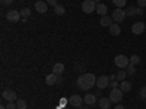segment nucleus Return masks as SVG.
I'll return each instance as SVG.
<instances>
[{"mask_svg":"<svg viewBox=\"0 0 146 109\" xmlns=\"http://www.w3.org/2000/svg\"><path fill=\"white\" fill-rule=\"evenodd\" d=\"M95 84H96V77L92 73H83L78 79V86L80 90H89Z\"/></svg>","mask_w":146,"mask_h":109,"instance_id":"nucleus-1","label":"nucleus"},{"mask_svg":"<svg viewBox=\"0 0 146 109\" xmlns=\"http://www.w3.org/2000/svg\"><path fill=\"white\" fill-rule=\"evenodd\" d=\"M114 64L118 67V68H126L129 64H130V58L129 57H126V55H123V54H118V55H115V58H114Z\"/></svg>","mask_w":146,"mask_h":109,"instance_id":"nucleus-2","label":"nucleus"},{"mask_svg":"<svg viewBox=\"0 0 146 109\" xmlns=\"http://www.w3.org/2000/svg\"><path fill=\"white\" fill-rule=\"evenodd\" d=\"M110 100L111 102H121V99H123V90H121L120 87H117V89H111L110 90Z\"/></svg>","mask_w":146,"mask_h":109,"instance_id":"nucleus-3","label":"nucleus"},{"mask_svg":"<svg viewBox=\"0 0 146 109\" xmlns=\"http://www.w3.org/2000/svg\"><path fill=\"white\" fill-rule=\"evenodd\" d=\"M82 10L85 12V13H92L94 10H96V3L94 2V0H83L82 3Z\"/></svg>","mask_w":146,"mask_h":109,"instance_id":"nucleus-4","label":"nucleus"},{"mask_svg":"<svg viewBox=\"0 0 146 109\" xmlns=\"http://www.w3.org/2000/svg\"><path fill=\"white\" fill-rule=\"evenodd\" d=\"M124 19H126V12L123 9H115L114 13H113V20L115 23H121Z\"/></svg>","mask_w":146,"mask_h":109,"instance_id":"nucleus-5","label":"nucleus"},{"mask_svg":"<svg viewBox=\"0 0 146 109\" xmlns=\"http://www.w3.org/2000/svg\"><path fill=\"white\" fill-rule=\"evenodd\" d=\"M2 96H3V99L7 100V102H13V100L18 99L16 92H15V90H12V89H6V90H3Z\"/></svg>","mask_w":146,"mask_h":109,"instance_id":"nucleus-6","label":"nucleus"},{"mask_svg":"<svg viewBox=\"0 0 146 109\" xmlns=\"http://www.w3.org/2000/svg\"><path fill=\"white\" fill-rule=\"evenodd\" d=\"M108 84H110V77L108 76H100V77H96V86H98L100 90L105 89Z\"/></svg>","mask_w":146,"mask_h":109,"instance_id":"nucleus-7","label":"nucleus"},{"mask_svg":"<svg viewBox=\"0 0 146 109\" xmlns=\"http://www.w3.org/2000/svg\"><path fill=\"white\" fill-rule=\"evenodd\" d=\"M145 23L143 22H135L131 25V32L135 33V35H140V33H143L145 32Z\"/></svg>","mask_w":146,"mask_h":109,"instance_id":"nucleus-8","label":"nucleus"},{"mask_svg":"<svg viewBox=\"0 0 146 109\" xmlns=\"http://www.w3.org/2000/svg\"><path fill=\"white\" fill-rule=\"evenodd\" d=\"M69 103L72 106H75V108H80L82 103H83V98H80L79 95H72L69 98Z\"/></svg>","mask_w":146,"mask_h":109,"instance_id":"nucleus-9","label":"nucleus"},{"mask_svg":"<svg viewBox=\"0 0 146 109\" xmlns=\"http://www.w3.org/2000/svg\"><path fill=\"white\" fill-rule=\"evenodd\" d=\"M6 19L9 22H18L21 19V12L19 10H9L6 13Z\"/></svg>","mask_w":146,"mask_h":109,"instance_id":"nucleus-10","label":"nucleus"},{"mask_svg":"<svg viewBox=\"0 0 146 109\" xmlns=\"http://www.w3.org/2000/svg\"><path fill=\"white\" fill-rule=\"evenodd\" d=\"M35 10L38 12V13H45L47 12V7H48V5H47V2H42V0H38V2L35 3Z\"/></svg>","mask_w":146,"mask_h":109,"instance_id":"nucleus-11","label":"nucleus"},{"mask_svg":"<svg viewBox=\"0 0 146 109\" xmlns=\"http://www.w3.org/2000/svg\"><path fill=\"white\" fill-rule=\"evenodd\" d=\"M83 102L86 103V105H89V106H92V105H95V103H96V96H95V95H92V93L85 95Z\"/></svg>","mask_w":146,"mask_h":109,"instance_id":"nucleus-12","label":"nucleus"},{"mask_svg":"<svg viewBox=\"0 0 146 109\" xmlns=\"http://www.w3.org/2000/svg\"><path fill=\"white\" fill-rule=\"evenodd\" d=\"M108 29H110V33H111V35H114V36H118V35L121 33L120 25H118V23H115V22H113V25L110 26Z\"/></svg>","mask_w":146,"mask_h":109,"instance_id":"nucleus-13","label":"nucleus"},{"mask_svg":"<svg viewBox=\"0 0 146 109\" xmlns=\"http://www.w3.org/2000/svg\"><path fill=\"white\" fill-rule=\"evenodd\" d=\"M113 16H102L101 18V26H107V28H110V26H111L113 25Z\"/></svg>","mask_w":146,"mask_h":109,"instance_id":"nucleus-14","label":"nucleus"},{"mask_svg":"<svg viewBox=\"0 0 146 109\" xmlns=\"http://www.w3.org/2000/svg\"><path fill=\"white\" fill-rule=\"evenodd\" d=\"M98 105H100L101 109H108L110 105H111V100H110V98H101L98 100Z\"/></svg>","mask_w":146,"mask_h":109,"instance_id":"nucleus-15","label":"nucleus"},{"mask_svg":"<svg viewBox=\"0 0 146 109\" xmlns=\"http://www.w3.org/2000/svg\"><path fill=\"white\" fill-rule=\"evenodd\" d=\"M57 81H58V79H57V74H54V73H51V74H48V76L45 77V83L48 84V86L56 84Z\"/></svg>","mask_w":146,"mask_h":109,"instance_id":"nucleus-16","label":"nucleus"},{"mask_svg":"<svg viewBox=\"0 0 146 109\" xmlns=\"http://www.w3.org/2000/svg\"><path fill=\"white\" fill-rule=\"evenodd\" d=\"M64 71V66L62 64V63H56L54 66H53V73H54V74H62V73Z\"/></svg>","mask_w":146,"mask_h":109,"instance_id":"nucleus-17","label":"nucleus"},{"mask_svg":"<svg viewBox=\"0 0 146 109\" xmlns=\"http://www.w3.org/2000/svg\"><path fill=\"white\" fill-rule=\"evenodd\" d=\"M120 89L123 90V92H126V93H127V92H130V90H131V83H130V81L123 80V81L120 83Z\"/></svg>","mask_w":146,"mask_h":109,"instance_id":"nucleus-18","label":"nucleus"},{"mask_svg":"<svg viewBox=\"0 0 146 109\" xmlns=\"http://www.w3.org/2000/svg\"><path fill=\"white\" fill-rule=\"evenodd\" d=\"M107 6L105 5H102V3H100V5H96V13L98 15H101V16H105L107 15Z\"/></svg>","mask_w":146,"mask_h":109,"instance_id":"nucleus-19","label":"nucleus"},{"mask_svg":"<svg viewBox=\"0 0 146 109\" xmlns=\"http://www.w3.org/2000/svg\"><path fill=\"white\" fill-rule=\"evenodd\" d=\"M137 9L135 7V6H127V9L124 10L126 12V16H129V18H131V16H135V15H137V12H136Z\"/></svg>","mask_w":146,"mask_h":109,"instance_id":"nucleus-20","label":"nucleus"},{"mask_svg":"<svg viewBox=\"0 0 146 109\" xmlns=\"http://www.w3.org/2000/svg\"><path fill=\"white\" fill-rule=\"evenodd\" d=\"M126 73H127V76H135V74H136V66L129 64V66L126 67Z\"/></svg>","mask_w":146,"mask_h":109,"instance_id":"nucleus-21","label":"nucleus"},{"mask_svg":"<svg viewBox=\"0 0 146 109\" xmlns=\"http://www.w3.org/2000/svg\"><path fill=\"white\" fill-rule=\"evenodd\" d=\"M64 12H66V9H64V6H62V5H57V6L54 7V13L58 15V16L64 15Z\"/></svg>","mask_w":146,"mask_h":109,"instance_id":"nucleus-22","label":"nucleus"},{"mask_svg":"<svg viewBox=\"0 0 146 109\" xmlns=\"http://www.w3.org/2000/svg\"><path fill=\"white\" fill-rule=\"evenodd\" d=\"M29 15H31V9H29V7H23V9H21V16H22L23 19L29 18Z\"/></svg>","mask_w":146,"mask_h":109,"instance_id":"nucleus-23","label":"nucleus"},{"mask_svg":"<svg viewBox=\"0 0 146 109\" xmlns=\"http://www.w3.org/2000/svg\"><path fill=\"white\" fill-rule=\"evenodd\" d=\"M130 64H133V66H137V64H140V57L139 55H131L130 57Z\"/></svg>","mask_w":146,"mask_h":109,"instance_id":"nucleus-24","label":"nucleus"},{"mask_svg":"<svg viewBox=\"0 0 146 109\" xmlns=\"http://www.w3.org/2000/svg\"><path fill=\"white\" fill-rule=\"evenodd\" d=\"M113 3H114L118 9H121V7H124V6H126L127 0H113Z\"/></svg>","mask_w":146,"mask_h":109,"instance_id":"nucleus-25","label":"nucleus"},{"mask_svg":"<svg viewBox=\"0 0 146 109\" xmlns=\"http://www.w3.org/2000/svg\"><path fill=\"white\" fill-rule=\"evenodd\" d=\"M16 106H18V109H27V102L25 100H22V99H19V100H16Z\"/></svg>","mask_w":146,"mask_h":109,"instance_id":"nucleus-26","label":"nucleus"},{"mask_svg":"<svg viewBox=\"0 0 146 109\" xmlns=\"http://www.w3.org/2000/svg\"><path fill=\"white\" fill-rule=\"evenodd\" d=\"M115 76H117V79H120L121 81H123V80L126 79V76H127V73H126L124 70H120V71L117 73V74H115Z\"/></svg>","mask_w":146,"mask_h":109,"instance_id":"nucleus-27","label":"nucleus"},{"mask_svg":"<svg viewBox=\"0 0 146 109\" xmlns=\"http://www.w3.org/2000/svg\"><path fill=\"white\" fill-rule=\"evenodd\" d=\"M139 96H140L142 99H145V100H146V86H143V87L139 90Z\"/></svg>","mask_w":146,"mask_h":109,"instance_id":"nucleus-28","label":"nucleus"},{"mask_svg":"<svg viewBox=\"0 0 146 109\" xmlns=\"http://www.w3.org/2000/svg\"><path fill=\"white\" fill-rule=\"evenodd\" d=\"M108 86L111 87V89H117V87H120V84H118L115 80H110V84H108Z\"/></svg>","mask_w":146,"mask_h":109,"instance_id":"nucleus-29","label":"nucleus"},{"mask_svg":"<svg viewBox=\"0 0 146 109\" xmlns=\"http://www.w3.org/2000/svg\"><path fill=\"white\" fill-rule=\"evenodd\" d=\"M6 109H18V106H16V103H13V102H7Z\"/></svg>","mask_w":146,"mask_h":109,"instance_id":"nucleus-30","label":"nucleus"},{"mask_svg":"<svg viewBox=\"0 0 146 109\" xmlns=\"http://www.w3.org/2000/svg\"><path fill=\"white\" fill-rule=\"evenodd\" d=\"M137 6L142 7V9L146 7V0H137Z\"/></svg>","mask_w":146,"mask_h":109,"instance_id":"nucleus-31","label":"nucleus"},{"mask_svg":"<svg viewBox=\"0 0 146 109\" xmlns=\"http://www.w3.org/2000/svg\"><path fill=\"white\" fill-rule=\"evenodd\" d=\"M47 5H50V6L56 7V6H57V0H47Z\"/></svg>","mask_w":146,"mask_h":109,"instance_id":"nucleus-32","label":"nucleus"},{"mask_svg":"<svg viewBox=\"0 0 146 109\" xmlns=\"http://www.w3.org/2000/svg\"><path fill=\"white\" fill-rule=\"evenodd\" d=\"M12 2H13V0H2V5L9 6V5H12Z\"/></svg>","mask_w":146,"mask_h":109,"instance_id":"nucleus-33","label":"nucleus"},{"mask_svg":"<svg viewBox=\"0 0 146 109\" xmlns=\"http://www.w3.org/2000/svg\"><path fill=\"white\" fill-rule=\"evenodd\" d=\"M67 102H69V100H66L64 98H63V99H60V106H64V105H66Z\"/></svg>","mask_w":146,"mask_h":109,"instance_id":"nucleus-34","label":"nucleus"},{"mask_svg":"<svg viewBox=\"0 0 146 109\" xmlns=\"http://www.w3.org/2000/svg\"><path fill=\"white\" fill-rule=\"evenodd\" d=\"M136 12H137V15H143V13H145V10H143L142 7H140V9H137Z\"/></svg>","mask_w":146,"mask_h":109,"instance_id":"nucleus-35","label":"nucleus"},{"mask_svg":"<svg viewBox=\"0 0 146 109\" xmlns=\"http://www.w3.org/2000/svg\"><path fill=\"white\" fill-rule=\"evenodd\" d=\"M114 109H124V106H123V105H117Z\"/></svg>","mask_w":146,"mask_h":109,"instance_id":"nucleus-36","label":"nucleus"},{"mask_svg":"<svg viewBox=\"0 0 146 109\" xmlns=\"http://www.w3.org/2000/svg\"><path fill=\"white\" fill-rule=\"evenodd\" d=\"M108 77H110V80H115L117 79V76H114V74L113 76H108Z\"/></svg>","mask_w":146,"mask_h":109,"instance_id":"nucleus-37","label":"nucleus"},{"mask_svg":"<svg viewBox=\"0 0 146 109\" xmlns=\"http://www.w3.org/2000/svg\"><path fill=\"white\" fill-rule=\"evenodd\" d=\"M94 2H95L96 5H100V3H101V0H94Z\"/></svg>","mask_w":146,"mask_h":109,"instance_id":"nucleus-38","label":"nucleus"},{"mask_svg":"<svg viewBox=\"0 0 146 109\" xmlns=\"http://www.w3.org/2000/svg\"><path fill=\"white\" fill-rule=\"evenodd\" d=\"M0 109H6V106H5V105H2V106H0Z\"/></svg>","mask_w":146,"mask_h":109,"instance_id":"nucleus-39","label":"nucleus"}]
</instances>
